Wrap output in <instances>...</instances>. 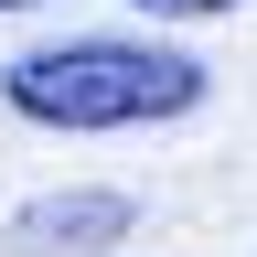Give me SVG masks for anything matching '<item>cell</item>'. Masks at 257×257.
<instances>
[{
	"label": "cell",
	"instance_id": "4",
	"mask_svg": "<svg viewBox=\"0 0 257 257\" xmlns=\"http://www.w3.org/2000/svg\"><path fill=\"white\" fill-rule=\"evenodd\" d=\"M0 11H32V0H0Z\"/></svg>",
	"mask_w": 257,
	"mask_h": 257
},
{
	"label": "cell",
	"instance_id": "3",
	"mask_svg": "<svg viewBox=\"0 0 257 257\" xmlns=\"http://www.w3.org/2000/svg\"><path fill=\"white\" fill-rule=\"evenodd\" d=\"M150 22H214V11H236V0H140Z\"/></svg>",
	"mask_w": 257,
	"mask_h": 257
},
{
	"label": "cell",
	"instance_id": "2",
	"mask_svg": "<svg viewBox=\"0 0 257 257\" xmlns=\"http://www.w3.org/2000/svg\"><path fill=\"white\" fill-rule=\"evenodd\" d=\"M11 246L22 257H107V246H128V193H43L11 214Z\"/></svg>",
	"mask_w": 257,
	"mask_h": 257
},
{
	"label": "cell",
	"instance_id": "1",
	"mask_svg": "<svg viewBox=\"0 0 257 257\" xmlns=\"http://www.w3.org/2000/svg\"><path fill=\"white\" fill-rule=\"evenodd\" d=\"M204 86L214 75L193 54L128 43V32H75V43H43L0 75L11 118H32V128H161V118L204 107Z\"/></svg>",
	"mask_w": 257,
	"mask_h": 257
}]
</instances>
